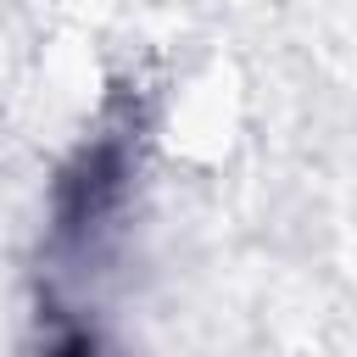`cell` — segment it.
Listing matches in <instances>:
<instances>
[{"label": "cell", "instance_id": "cell-1", "mask_svg": "<svg viewBox=\"0 0 357 357\" xmlns=\"http://www.w3.org/2000/svg\"><path fill=\"white\" fill-rule=\"evenodd\" d=\"M39 357H100V346H95V335H89V329L61 324V329L45 340V351H39Z\"/></svg>", "mask_w": 357, "mask_h": 357}]
</instances>
